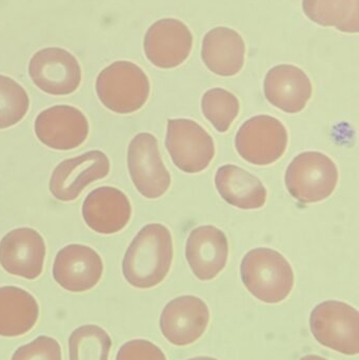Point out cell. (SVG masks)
I'll return each instance as SVG.
<instances>
[{"label":"cell","mask_w":359,"mask_h":360,"mask_svg":"<svg viewBox=\"0 0 359 360\" xmlns=\"http://www.w3.org/2000/svg\"><path fill=\"white\" fill-rule=\"evenodd\" d=\"M172 260L170 230L164 224H147L126 250L122 273L132 287L151 289L164 281L170 272Z\"/></svg>","instance_id":"6da1fadb"},{"label":"cell","mask_w":359,"mask_h":360,"mask_svg":"<svg viewBox=\"0 0 359 360\" xmlns=\"http://www.w3.org/2000/svg\"><path fill=\"white\" fill-rule=\"evenodd\" d=\"M242 283L249 292L265 304H280L294 287V272L288 260L267 248L248 252L240 264Z\"/></svg>","instance_id":"7a4b0ae2"},{"label":"cell","mask_w":359,"mask_h":360,"mask_svg":"<svg viewBox=\"0 0 359 360\" xmlns=\"http://www.w3.org/2000/svg\"><path fill=\"white\" fill-rule=\"evenodd\" d=\"M96 92L107 109L118 114L134 113L149 98V78L135 63L116 61L99 73Z\"/></svg>","instance_id":"3957f363"},{"label":"cell","mask_w":359,"mask_h":360,"mask_svg":"<svg viewBox=\"0 0 359 360\" xmlns=\"http://www.w3.org/2000/svg\"><path fill=\"white\" fill-rule=\"evenodd\" d=\"M310 329L322 346L348 356L359 353V314L350 304L327 300L310 315Z\"/></svg>","instance_id":"277c9868"},{"label":"cell","mask_w":359,"mask_h":360,"mask_svg":"<svg viewBox=\"0 0 359 360\" xmlns=\"http://www.w3.org/2000/svg\"><path fill=\"white\" fill-rule=\"evenodd\" d=\"M285 180L289 193L299 202H320L334 192L339 170L324 153L303 152L289 165Z\"/></svg>","instance_id":"5b68a950"},{"label":"cell","mask_w":359,"mask_h":360,"mask_svg":"<svg viewBox=\"0 0 359 360\" xmlns=\"http://www.w3.org/2000/svg\"><path fill=\"white\" fill-rule=\"evenodd\" d=\"M288 132L278 118L259 115L247 120L236 134V151L255 166H269L282 158Z\"/></svg>","instance_id":"8992f818"},{"label":"cell","mask_w":359,"mask_h":360,"mask_svg":"<svg viewBox=\"0 0 359 360\" xmlns=\"http://www.w3.org/2000/svg\"><path fill=\"white\" fill-rule=\"evenodd\" d=\"M166 147L175 166L196 174L210 166L215 155L214 141L202 126L191 120H169Z\"/></svg>","instance_id":"52a82bcc"},{"label":"cell","mask_w":359,"mask_h":360,"mask_svg":"<svg viewBox=\"0 0 359 360\" xmlns=\"http://www.w3.org/2000/svg\"><path fill=\"white\" fill-rule=\"evenodd\" d=\"M128 167L135 188L145 198H159L170 188V173L162 162L157 139L150 133H139L131 141Z\"/></svg>","instance_id":"ba28073f"},{"label":"cell","mask_w":359,"mask_h":360,"mask_svg":"<svg viewBox=\"0 0 359 360\" xmlns=\"http://www.w3.org/2000/svg\"><path fill=\"white\" fill-rule=\"evenodd\" d=\"M29 73L37 88L55 96L72 94L81 82L77 59L60 48L38 51L30 61Z\"/></svg>","instance_id":"9c48e42d"},{"label":"cell","mask_w":359,"mask_h":360,"mask_svg":"<svg viewBox=\"0 0 359 360\" xmlns=\"http://www.w3.org/2000/svg\"><path fill=\"white\" fill-rule=\"evenodd\" d=\"M210 323V310L204 300L196 296H179L171 300L160 316L162 335L177 347L197 342Z\"/></svg>","instance_id":"30bf717a"},{"label":"cell","mask_w":359,"mask_h":360,"mask_svg":"<svg viewBox=\"0 0 359 360\" xmlns=\"http://www.w3.org/2000/svg\"><path fill=\"white\" fill-rule=\"evenodd\" d=\"M35 134L44 145L57 151L76 149L89 136L84 114L71 105H55L42 111L34 124Z\"/></svg>","instance_id":"8fae6325"},{"label":"cell","mask_w":359,"mask_h":360,"mask_svg":"<svg viewBox=\"0 0 359 360\" xmlns=\"http://www.w3.org/2000/svg\"><path fill=\"white\" fill-rule=\"evenodd\" d=\"M109 172V158L103 152L94 150L60 162L52 173L48 186L57 200L73 201L89 184L105 179Z\"/></svg>","instance_id":"7c38bea8"},{"label":"cell","mask_w":359,"mask_h":360,"mask_svg":"<svg viewBox=\"0 0 359 360\" xmlns=\"http://www.w3.org/2000/svg\"><path fill=\"white\" fill-rule=\"evenodd\" d=\"M193 46V35L178 19H160L148 30L143 41L145 56L155 67L173 69L183 65Z\"/></svg>","instance_id":"4fadbf2b"},{"label":"cell","mask_w":359,"mask_h":360,"mask_svg":"<svg viewBox=\"0 0 359 360\" xmlns=\"http://www.w3.org/2000/svg\"><path fill=\"white\" fill-rule=\"evenodd\" d=\"M46 253L44 238L34 229H15L0 241L2 268L14 276L29 281L41 275Z\"/></svg>","instance_id":"5bb4252c"},{"label":"cell","mask_w":359,"mask_h":360,"mask_svg":"<svg viewBox=\"0 0 359 360\" xmlns=\"http://www.w3.org/2000/svg\"><path fill=\"white\" fill-rule=\"evenodd\" d=\"M103 264L100 256L88 245H69L57 253L53 277L63 289L81 293L100 281Z\"/></svg>","instance_id":"9a60e30c"},{"label":"cell","mask_w":359,"mask_h":360,"mask_svg":"<svg viewBox=\"0 0 359 360\" xmlns=\"http://www.w3.org/2000/svg\"><path fill=\"white\" fill-rule=\"evenodd\" d=\"M185 257L192 272L200 281H212L227 264L229 257L227 236L214 226L194 229L188 237Z\"/></svg>","instance_id":"2e32d148"},{"label":"cell","mask_w":359,"mask_h":360,"mask_svg":"<svg viewBox=\"0 0 359 360\" xmlns=\"http://www.w3.org/2000/svg\"><path fill=\"white\" fill-rule=\"evenodd\" d=\"M132 215L126 195L113 186L95 188L86 197L82 216L89 228L99 234H115L126 228Z\"/></svg>","instance_id":"e0dca14e"},{"label":"cell","mask_w":359,"mask_h":360,"mask_svg":"<svg viewBox=\"0 0 359 360\" xmlns=\"http://www.w3.org/2000/svg\"><path fill=\"white\" fill-rule=\"evenodd\" d=\"M263 90L272 105L289 114L303 111L313 92L307 74L292 65L272 68L266 75Z\"/></svg>","instance_id":"ac0fdd59"},{"label":"cell","mask_w":359,"mask_h":360,"mask_svg":"<svg viewBox=\"0 0 359 360\" xmlns=\"http://www.w3.org/2000/svg\"><path fill=\"white\" fill-rule=\"evenodd\" d=\"M246 44L242 36L229 27L211 30L202 40V58L206 67L219 76H234L242 71Z\"/></svg>","instance_id":"d6986e66"},{"label":"cell","mask_w":359,"mask_h":360,"mask_svg":"<svg viewBox=\"0 0 359 360\" xmlns=\"http://www.w3.org/2000/svg\"><path fill=\"white\" fill-rule=\"evenodd\" d=\"M215 184L221 196L238 209H261L267 200V188L263 182L234 165H226L217 170Z\"/></svg>","instance_id":"ffe728a7"},{"label":"cell","mask_w":359,"mask_h":360,"mask_svg":"<svg viewBox=\"0 0 359 360\" xmlns=\"http://www.w3.org/2000/svg\"><path fill=\"white\" fill-rule=\"evenodd\" d=\"M39 317L37 300L25 290L0 288V336L17 338L31 331Z\"/></svg>","instance_id":"44dd1931"},{"label":"cell","mask_w":359,"mask_h":360,"mask_svg":"<svg viewBox=\"0 0 359 360\" xmlns=\"http://www.w3.org/2000/svg\"><path fill=\"white\" fill-rule=\"evenodd\" d=\"M306 16L322 27L358 33L359 0H303Z\"/></svg>","instance_id":"7402d4cb"},{"label":"cell","mask_w":359,"mask_h":360,"mask_svg":"<svg viewBox=\"0 0 359 360\" xmlns=\"http://www.w3.org/2000/svg\"><path fill=\"white\" fill-rule=\"evenodd\" d=\"M111 347V338L103 328L81 326L70 336V360H109Z\"/></svg>","instance_id":"603a6c76"},{"label":"cell","mask_w":359,"mask_h":360,"mask_svg":"<svg viewBox=\"0 0 359 360\" xmlns=\"http://www.w3.org/2000/svg\"><path fill=\"white\" fill-rule=\"evenodd\" d=\"M240 108L237 97L223 89H211L202 96V113L221 133L229 130L240 113Z\"/></svg>","instance_id":"cb8c5ba5"},{"label":"cell","mask_w":359,"mask_h":360,"mask_svg":"<svg viewBox=\"0 0 359 360\" xmlns=\"http://www.w3.org/2000/svg\"><path fill=\"white\" fill-rule=\"evenodd\" d=\"M29 108L30 99L25 89L12 78L0 75V130L21 122Z\"/></svg>","instance_id":"d4e9b609"},{"label":"cell","mask_w":359,"mask_h":360,"mask_svg":"<svg viewBox=\"0 0 359 360\" xmlns=\"http://www.w3.org/2000/svg\"><path fill=\"white\" fill-rule=\"evenodd\" d=\"M12 360H63L60 345L54 338L39 336L17 349Z\"/></svg>","instance_id":"484cf974"},{"label":"cell","mask_w":359,"mask_h":360,"mask_svg":"<svg viewBox=\"0 0 359 360\" xmlns=\"http://www.w3.org/2000/svg\"><path fill=\"white\" fill-rule=\"evenodd\" d=\"M116 360H167L159 347L145 340H133L122 345Z\"/></svg>","instance_id":"4316f807"},{"label":"cell","mask_w":359,"mask_h":360,"mask_svg":"<svg viewBox=\"0 0 359 360\" xmlns=\"http://www.w3.org/2000/svg\"><path fill=\"white\" fill-rule=\"evenodd\" d=\"M301 360H328L324 357L316 356V355H308V356L303 357Z\"/></svg>","instance_id":"83f0119b"},{"label":"cell","mask_w":359,"mask_h":360,"mask_svg":"<svg viewBox=\"0 0 359 360\" xmlns=\"http://www.w3.org/2000/svg\"><path fill=\"white\" fill-rule=\"evenodd\" d=\"M188 360H218V359H213V357L200 356V357H194V359H188Z\"/></svg>","instance_id":"f1b7e54d"}]
</instances>
